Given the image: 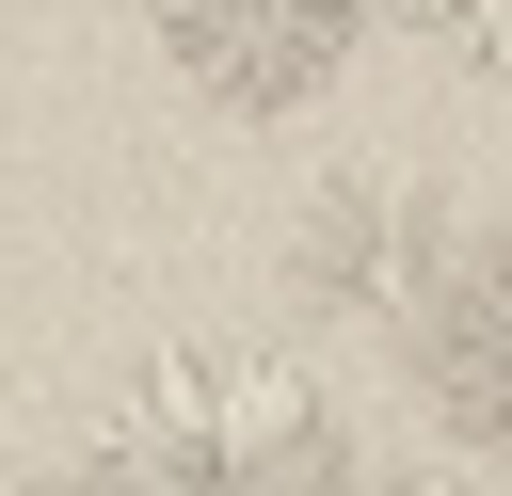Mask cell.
<instances>
[{
    "instance_id": "5",
    "label": "cell",
    "mask_w": 512,
    "mask_h": 496,
    "mask_svg": "<svg viewBox=\"0 0 512 496\" xmlns=\"http://www.w3.org/2000/svg\"><path fill=\"white\" fill-rule=\"evenodd\" d=\"M384 32H416V48H448V64H480V80H512V0H368Z\"/></svg>"
},
{
    "instance_id": "4",
    "label": "cell",
    "mask_w": 512,
    "mask_h": 496,
    "mask_svg": "<svg viewBox=\"0 0 512 496\" xmlns=\"http://www.w3.org/2000/svg\"><path fill=\"white\" fill-rule=\"evenodd\" d=\"M400 368H416L448 464H512V224L496 240H448V272L400 320Z\"/></svg>"
},
{
    "instance_id": "7",
    "label": "cell",
    "mask_w": 512,
    "mask_h": 496,
    "mask_svg": "<svg viewBox=\"0 0 512 496\" xmlns=\"http://www.w3.org/2000/svg\"><path fill=\"white\" fill-rule=\"evenodd\" d=\"M32 496H112V480H96V464H48V480H32Z\"/></svg>"
},
{
    "instance_id": "3",
    "label": "cell",
    "mask_w": 512,
    "mask_h": 496,
    "mask_svg": "<svg viewBox=\"0 0 512 496\" xmlns=\"http://www.w3.org/2000/svg\"><path fill=\"white\" fill-rule=\"evenodd\" d=\"M432 272H448V192H416V176H320L304 224H288V304L304 320L400 336Z\"/></svg>"
},
{
    "instance_id": "1",
    "label": "cell",
    "mask_w": 512,
    "mask_h": 496,
    "mask_svg": "<svg viewBox=\"0 0 512 496\" xmlns=\"http://www.w3.org/2000/svg\"><path fill=\"white\" fill-rule=\"evenodd\" d=\"M80 464H96L112 496H368L352 416H336L320 368L272 352V336H160V352L112 384V416H96Z\"/></svg>"
},
{
    "instance_id": "6",
    "label": "cell",
    "mask_w": 512,
    "mask_h": 496,
    "mask_svg": "<svg viewBox=\"0 0 512 496\" xmlns=\"http://www.w3.org/2000/svg\"><path fill=\"white\" fill-rule=\"evenodd\" d=\"M400 496H512V464H432V480H400Z\"/></svg>"
},
{
    "instance_id": "2",
    "label": "cell",
    "mask_w": 512,
    "mask_h": 496,
    "mask_svg": "<svg viewBox=\"0 0 512 496\" xmlns=\"http://www.w3.org/2000/svg\"><path fill=\"white\" fill-rule=\"evenodd\" d=\"M144 48H160L208 112L272 128V112H320V96L352 80L368 0H144Z\"/></svg>"
}]
</instances>
